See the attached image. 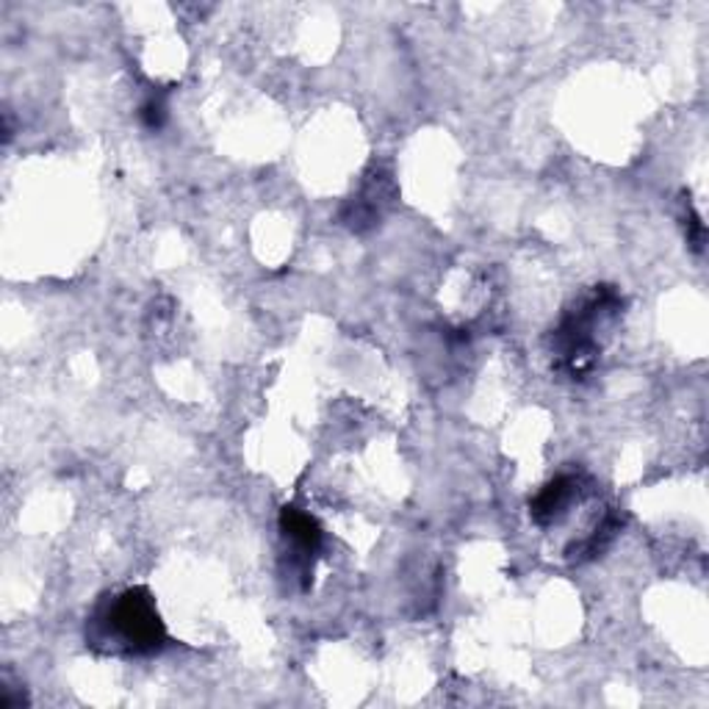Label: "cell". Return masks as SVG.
I'll list each match as a JSON object with an SVG mask.
<instances>
[{"instance_id": "6da1fadb", "label": "cell", "mask_w": 709, "mask_h": 709, "mask_svg": "<svg viewBox=\"0 0 709 709\" xmlns=\"http://www.w3.org/2000/svg\"><path fill=\"white\" fill-rule=\"evenodd\" d=\"M98 638L108 640L114 651L125 654H153L164 645L167 629L156 602L145 587H130L106 602L94 616Z\"/></svg>"}, {"instance_id": "7a4b0ae2", "label": "cell", "mask_w": 709, "mask_h": 709, "mask_svg": "<svg viewBox=\"0 0 709 709\" xmlns=\"http://www.w3.org/2000/svg\"><path fill=\"white\" fill-rule=\"evenodd\" d=\"M621 308V297L610 286H598L582 299L574 311L565 313L563 324L554 330L557 358L571 377L585 375L602 350L598 344V328Z\"/></svg>"}, {"instance_id": "3957f363", "label": "cell", "mask_w": 709, "mask_h": 709, "mask_svg": "<svg viewBox=\"0 0 709 709\" xmlns=\"http://www.w3.org/2000/svg\"><path fill=\"white\" fill-rule=\"evenodd\" d=\"M580 482L574 477H557L554 482L544 488L533 502V518L538 524H554L565 516V511L571 507V502L576 499Z\"/></svg>"}, {"instance_id": "277c9868", "label": "cell", "mask_w": 709, "mask_h": 709, "mask_svg": "<svg viewBox=\"0 0 709 709\" xmlns=\"http://www.w3.org/2000/svg\"><path fill=\"white\" fill-rule=\"evenodd\" d=\"M281 527L288 544L294 546V551L299 557H306V560H311L319 551V546H322V529H319V524L308 513L297 511V507H286L283 511Z\"/></svg>"}, {"instance_id": "5b68a950", "label": "cell", "mask_w": 709, "mask_h": 709, "mask_svg": "<svg viewBox=\"0 0 709 709\" xmlns=\"http://www.w3.org/2000/svg\"><path fill=\"white\" fill-rule=\"evenodd\" d=\"M164 117H167V106L161 98H150L145 106H141V119H145L147 128H153V130L161 128V125H164Z\"/></svg>"}]
</instances>
